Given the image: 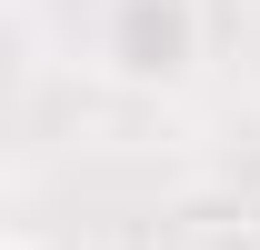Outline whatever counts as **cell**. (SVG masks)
I'll return each mask as SVG.
<instances>
[{"instance_id": "obj_2", "label": "cell", "mask_w": 260, "mask_h": 250, "mask_svg": "<svg viewBox=\"0 0 260 250\" xmlns=\"http://www.w3.org/2000/svg\"><path fill=\"white\" fill-rule=\"evenodd\" d=\"M0 250H40V230H10V240H0Z\"/></svg>"}, {"instance_id": "obj_1", "label": "cell", "mask_w": 260, "mask_h": 250, "mask_svg": "<svg viewBox=\"0 0 260 250\" xmlns=\"http://www.w3.org/2000/svg\"><path fill=\"white\" fill-rule=\"evenodd\" d=\"M200 50H210V10L200 0H100L90 10V80H110L130 100L180 90L200 70Z\"/></svg>"}]
</instances>
